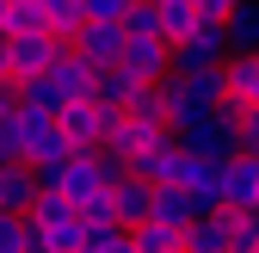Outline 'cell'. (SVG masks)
Instances as JSON below:
<instances>
[{
    "label": "cell",
    "mask_w": 259,
    "mask_h": 253,
    "mask_svg": "<svg viewBox=\"0 0 259 253\" xmlns=\"http://www.w3.org/2000/svg\"><path fill=\"white\" fill-rule=\"evenodd\" d=\"M0 253H31V223L13 210H0Z\"/></svg>",
    "instance_id": "obj_23"
},
{
    "label": "cell",
    "mask_w": 259,
    "mask_h": 253,
    "mask_svg": "<svg viewBox=\"0 0 259 253\" xmlns=\"http://www.w3.org/2000/svg\"><path fill=\"white\" fill-rule=\"evenodd\" d=\"M117 68H130L136 80H160V74H173V44L160 31H123Z\"/></svg>",
    "instance_id": "obj_5"
},
{
    "label": "cell",
    "mask_w": 259,
    "mask_h": 253,
    "mask_svg": "<svg viewBox=\"0 0 259 253\" xmlns=\"http://www.w3.org/2000/svg\"><path fill=\"white\" fill-rule=\"evenodd\" d=\"M160 111H167V130L191 117H210L222 111V68H185V74H160Z\"/></svg>",
    "instance_id": "obj_1"
},
{
    "label": "cell",
    "mask_w": 259,
    "mask_h": 253,
    "mask_svg": "<svg viewBox=\"0 0 259 253\" xmlns=\"http://www.w3.org/2000/svg\"><path fill=\"white\" fill-rule=\"evenodd\" d=\"M31 198H37V173H31L25 161H7V167H0V210L25 216V210H31Z\"/></svg>",
    "instance_id": "obj_14"
},
{
    "label": "cell",
    "mask_w": 259,
    "mask_h": 253,
    "mask_svg": "<svg viewBox=\"0 0 259 253\" xmlns=\"http://www.w3.org/2000/svg\"><path fill=\"white\" fill-rule=\"evenodd\" d=\"M154 25H160L167 44H179V37H191V25H198V7H191V0H160V7H154Z\"/></svg>",
    "instance_id": "obj_17"
},
{
    "label": "cell",
    "mask_w": 259,
    "mask_h": 253,
    "mask_svg": "<svg viewBox=\"0 0 259 253\" xmlns=\"http://www.w3.org/2000/svg\"><path fill=\"white\" fill-rule=\"evenodd\" d=\"M130 247H136V253H185L179 229H167V223H136V229H130Z\"/></svg>",
    "instance_id": "obj_21"
},
{
    "label": "cell",
    "mask_w": 259,
    "mask_h": 253,
    "mask_svg": "<svg viewBox=\"0 0 259 253\" xmlns=\"http://www.w3.org/2000/svg\"><path fill=\"white\" fill-rule=\"evenodd\" d=\"M173 142H179L185 154H198V161H216V167L241 154V136H235V117H229V111H210V117L179 123V130H173Z\"/></svg>",
    "instance_id": "obj_2"
},
{
    "label": "cell",
    "mask_w": 259,
    "mask_h": 253,
    "mask_svg": "<svg viewBox=\"0 0 259 253\" xmlns=\"http://www.w3.org/2000/svg\"><path fill=\"white\" fill-rule=\"evenodd\" d=\"M74 253H136V247H130V229H117V223H87Z\"/></svg>",
    "instance_id": "obj_20"
},
{
    "label": "cell",
    "mask_w": 259,
    "mask_h": 253,
    "mask_svg": "<svg viewBox=\"0 0 259 253\" xmlns=\"http://www.w3.org/2000/svg\"><path fill=\"white\" fill-rule=\"evenodd\" d=\"M222 62H229L222 19H198V25H191V37L173 44V74H185V68H222Z\"/></svg>",
    "instance_id": "obj_6"
},
{
    "label": "cell",
    "mask_w": 259,
    "mask_h": 253,
    "mask_svg": "<svg viewBox=\"0 0 259 253\" xmlns=\"http://www.w3.org/2000/svg\"><path fill=\"white\" fill-rule=\"evenodd\" d=\"M253 105H259V56H235L229 50V62H222V111L247 117Z\"/></svg>",
    "instance_id": "obj_7"
},
{
    "label": "cell",
    "mask_w": 259,
    "mask_h": 253,
    "mask_svg": "<svg viewBox=\"0 0 259 253\" xmlns=\"http://www.w3.org/2000/svg\"><path fill=\"white\" fill-rule=\"evenodd\" d=\"M123 117H130V123H142V130H167V111H160V87H154V80H142V87H136V99L123 105Z\"/></svg>",
    "instance_id": "obj_19"
},
{
    "label": "cell",
    "mask_w": 259,
    "mask_h": 253,
    "mask_svg": "<svg viewBox=\"0 0 259 253\" xmlns=\"http://www.w3.org/2000/svg\"><path fill=\"white\" fill-rule=\"evenodd\" d=\"M7 7H13V0H0V31H7Z\"/></svg>",
    "instance_id": "obj_27"
},
{
    "label": "cell",
    "mask_w": 259,
    "mask_h": 253,
    "mask_svg": "<svg viewBox=\"0 0 259 253\" xmlns=\"http://www.w3.org/2000/svg\"><path fill=\"white\" fill-rule=\"evenodd\" d=\"M136 74H130V68H117V62H111V68H93V105H105V111H123L130 99H136Z\"/></svg>",
    "instance_id": "obj_13"
},
{
    "label": "cell",
    "mask_w": 259,
    "mask_h": 253,
    "mask_svg": "<svg viewBox=\"0 0 259 253\" xmlns=\"http://www.w3.org/2000/svg\"><path fill=\"white\" fill-rule=\"evenodd\" d=\"M216 179H222V210H259V161H253V154L222 161Z\"/></svg>",
    "instance_id": "obj_8"
},
{
    "label": "cell",
    "mask_w": 259,
    "mask_h": 253,
    "mask_svg": "<svg viewBox=\"0 0 259 253\" xmlns=\"http://www.w3.org/2000/svg\"><path fill=\"white\" fill-rule=\"evenodd\" d=\"M62 50L68 44H56L50 31H7V37H0V68H7V80L19 87V80H37Z\"/></svg>",
    "instance_id": "obj_3"
},
{
    "label": "cell",
    "mask_w": 259,
    "mask_h": 253,
    "mask_svg": "<svg viewBox=\"0 0 259 253\" xmlns=\"http://www.w3.org/2000/svg\"><path fill=\"white\" fill-rule=\"evenodd\" d=\"M13 105V80H7V68H0V111Z\"/></svg>",
    "instance_id": "obj_26"
},
{
    "label": "cell",
    "mask_w": 259,
    "mask_h": 253,
    "mask_svg": "<svg viewBox=\"0 0 259 253\" xmlns=\"http://www.w3.org/2000/svg\"><path fill=\"white\" fill-rule=\"evenodd\" d=\"M111 123H117V111L93 105V99H74L68 111L56 117V130L68 136V148H74V154H99V148H105V136H111Z\"/></svg>",
    "instance_id": "obj_4"
},
{
    "label": "cell",
    "mask_w": 259,
    "mask_h": 253,
    "mask_svg": "<svg viewBox=\"0 0 259 253\" xmlns=\"http://www.w3.org/2000/svg\"><path fill=\"white\" fill-rule=\"evenodd\" d=\"M253 111H259V105H253Z\"/></svg>",
    "instance_id": "obj_28"
},
{
    "label": "cell",
    "mask_w": 259,
    "mask_h": 253,
    "mask_svg": "<svg viewBox=\"0 0 259 253\" xmlns=\"http://www.w3.org/2000/svg\"><path fill=\"white\" fill-rule=\"evenodd\" d=\"M136 7V0H80V13L87 25H123V13Z\"/></svg>",
    "instance_id": "obj_25"
},
{
    "label": "cell",
    "mask_w": 259,
    "mask_h": 253,
    "mask_svg": "<svg viewBox=\"0 0 259 253\" xmlns=\"http://www.w3.org/2000/svg\"><path fill=\"white\" fill-rule=\"evenodd\" d=\"M68 50L87 62V68H111L117 50H123V31H117V25H80L74 37H68Z\"/></svg>",
    "instance_id": "obj_10"
},
{
    "label": "cell",
    "mask_w": 259,
    "mask_h": 253,
    "mask_svg": "<svg viewBox=\"0 0 259 253\" xmlns=\"http://www.w3.org/2000/svg\"><path fill=\"white\" fill-rule=\"evenodd\" d=\"M222 37H229L235 56H259V0H241V7L222 19Z\"/></svg>",
    "instance_id": "obj_15"
},
{
    "label": "cell",
    "mask_w": 259,
    "mask_h": 253,
    "mask_svg": "<svg viewBox=\"0 0 259 253\" xmlns=\"http://www.w3.org/2000/svg\"><path fill=\"white\" fill-rule=\"evenodd\" d=\"M185 253H229V210H210V216H191L179 229Z\"/></svg>",
    "instance_id": "obj_11"
},
{
    "label": "cell",
    "mask_w": 259,
    "mask_h": 253,
    "mask_svg": "<svg viewBox=\"0 0 259 253\" xmlns=\"http://www.w3.org/2000/svg\"><path fill=\"white\" fill-rule=\"evenodd\" d=\"M87 25V13H80V0H44V31L56 44H68L74 31Z\"/></svg>",
    "instance_id": "obj_18"
},
{
    "label": "cell",
    "mask_w": 259,
    "mask_h": 253,
    "mask_svg": "<svg viewBox=\"0 0 259 253\" xmlns=\"http://www.w3.org/2000/svg\"><path fill=\"white\" fill-rule=\"evenodd\" d=\"M173 148H179V142H173V130H154L142 148H130L123 173H130V179H148V185H154V179H160V167L173 161Z\"/></svg>",
    "instance_id": "obj_12"
},
{
    "label": "cell",
    "mask_w": 259,
    "mask_h": 253,
    "mask_svg": "<svg viewBox=\"0 0 259 253\" xmlns=\"http://www.w3.org/2000/svg\"><path fill=\"white\" fill-rule=\"evenodd\" d=\"M185 198H191V216L222 210V179H216V167H204L198 179H191V185H185Z\"/></svg>",
    "instance_id": "obj_22"
},
{
    "label": "cell",
    "mask_w": 259,
    "mask_h": 253,
    "mask_svg": "<svg viewBox=\"0 0 259 253\" xmlns=\"http://www.w3.org/2000/svg\"><path fill=\"white\" fill-rule=\"evenodd\" d=\"M148 192H154V185L148 179H130V173H117L111 179V223L117 229H136V223H148Z\"/></svg>",
    "instance_id": "obj_9"
},
{
    "label": "cell",
    "mask_w": 259,
    "mask_h": 253,
    "mask_svg": "<svg viewBox=\"0 0 259 253\" xmlns=\"http://www.w3.org/2000/svg\"><path fill=\"white\" fill-rule=\"evenodd\" d=\"M7 31H44V0H13L7 7ZM0 31V37H7Z\"/></svg>",
    "instance_id": "obj_24"
},
{
    "label": "cell",
    "mask_w": 259,
    "mask_h": 253,
    "mask_svg": "<svg viewBox=\"0 0 259 253\" xmlns=\"http://www.w3.org/2000/svg\"><path fill=\"white\" fill-rule=\"evenodd\" d=\"M148 223L185 229V223H191V198L179 192V185H154V192H148Z\"/></svg>",
    "instance_id": "obj_16"
}]
</instances>
